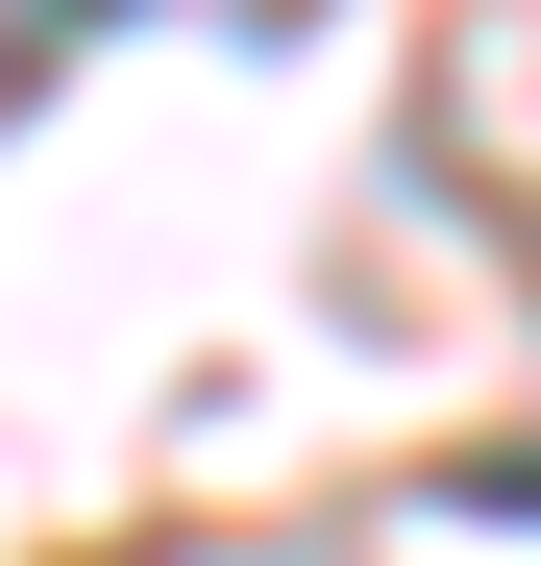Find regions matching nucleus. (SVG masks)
<instances>
[{
	"label": "nucleus",
	"instance_id": "f257e3e1",
	"mask_svg": "<svg viewBox=\"0 0 541 566\" xmlns=\"http://www.w3.org/2000/svg\"><path fill=\"white\" fill-rule=\"evenodd\" d=\"M50 50H74V0H0V99H25V74H50Z\"/></svg>",
	"mask_w": 541,
	"mask_h": 566
}]
</instances>
